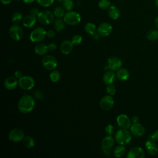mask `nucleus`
I'll list each match as a JSON object with an SVG mask.
<instances>
[{
  "label": "nucleus",
  "instance_id": "obj_1",
  "mask_svg": "<svg viewBox=\"0 0 158 158\" xmlns=\"http://www.w3.org/2000/svg\"><path fill=\"white\" fill-rule=\"evenodd\" d=\"M35 107L34 98L29 94H24L19 101L18 109L20 112L27 114L32 111Z\"/></svg>",
  "mask_w": 158,
  "mask_h": 158
},
{
  "label": "nucleus",
  "instance_id": "obj_2",
  "mask_svg": "<svg viewBox=\"0 0 158 158\" xmlns=\"http://www.w3.org/2000/svg\"><path fill=\"white\" fill-rule=\"evenodd\" d=\"M115 139L116 142L120 145H125L131 141V133L127 129H120L115 133Z\"/></svg>",
  "mask_w": 158,
  "mask_h": 158
},
{
  "label": "nucleus",
  "instance_id": "obj_3",
  "mask_svg": "<svg viewBox=\"0 0 158 158\" xmlns=\"http://www.w3.org/2000/svg\"><path fill=\"white\" fill-rule=\"evenodd\" d=\"M64 20L66 24L70 25H75L81 21L80 15L75 11H68L64 16Z\"/></svg>",
  "mask_w": 158,
  "mask_h": 158
},
{
  "label": "nucleus",
  "instance_id": "obj_4",
  "mask_svg": "<svg viewBox=\"0 0 158 158\" xmlns=\"http://www.w3.org/2000/svg\"><path fill=\"white\" fill-rule=\"evenodd\" d=\"M54 14L50 10L41 11L37 17L38 20L43 25H48L54 21Z\"/></svg>",
  "mask_w": 158,
  "mask_h": 158
},
{
  "label": "nucleus",
  "instance_id": "obj_5",
  "mask_svg": "<svg viewBox=\"0 0 158 158\" xmlns=\"http://www.w3.org/2000/svg\"><path fill=\"white\" fill-rule=\"evenodd\" d=\"M46 32L43 27H37L31 32L30 39L31 41L34 43L40 42L46 37Z\"/></svg>",
  "mask_w": 158,
  "mask_h": 158
},
{
  "label": "nucleus",
  "instance_id": "obj_6",
  "mask_svg": "<svg viewBox=\"0 0 158 158\" xmlns=\"http://www.w3.org/2000/svg\"><path fill=\"white\" fill-rule=\"evenodd\" d=\"M19 85L24 90H29L32 89L35 86V80L30 76H22L19 80Z\"/></svg>",
  "mask_w": 158,
  "mask_h": 158
},
{
  "label": "nucleus",
  "instance_id": "obj_7",
  "mask_svg": "<svg viewBox=\"0 0 158 158\" xmlns=\"http://www.w3.org/2000/svg\"><path fill=\"white\" fill-rule=\"evenodd\" d=\"M9 33L11 38L15 41L20 40L23 36V30L18 24H14L12 25L9 28Z\"/></svg>",
  "mask_w": 158,
  "mask_h": 158
},
{
  "label": "nucleus",
  "instance_id": "obj_8",
  "mask_svg": "<svg viewBox=\"0 0 158 158\" xmlns=\"http://www.w3.org/2000/svg\"><path fill=\"white\" fill-rule=\"evenodd\" d=\"M42 64L46 69L48 70H52L56 67L57 61L55 57L50 55H46L42 59Z\"/></svg>",
  "mask_w": 158,
  "mask_h": 158
},
{
  "label": "nucleus",
  "instance_id": "obj_9",
  "mask_svg": "<svg viewBox=\"0 0 158 158\" xmlns=\"http://www.w3.org/2000/svg\"><path fill=\"white\" fill-rule=\"evenodd\" d=\"M8 138L11 141L20 142L24 138V132L20 128H14L9 133Z\"/></svg>",
  "mask_w": 158,
  "mask_h": 158
},
{
  "label": "nucleus",
  "instance_id": "obj_10",
  "mask_svg": "<svg viewBox=\"0 0 158 158\" xmlns=\"http://www.w3.org/2000/svg\"><path fill=\"white\" fill-rule=\"evenodd\" d=\"M114 101L111 95H107L102 97L99 102L100 107L104 110L111 109L114 106Z\"/></svg>",
  "mask_w": 158,
  "mask_h": 158
},
{
  "label": "nucleus",
  "instance_id": "obj_11",
  "mask_svg": "<svg viewBox=\"0 0 158 158\" xmlns=\"http://www.w3.org/2000/svg\"><path fill=\"white\" fill-rule=\"evenodd\" d=\"M117 123L118 125L123 129H128L131 127V120L125 114H120L117 117Z\"/></svg>",
  "mask_w": 158,
  "mask_h": 158
},
{
  "label": "nucleus",
  "instance_id": "obj_12",
  "mask_svg": "<svg viewBox=\"0 0 158 158\" xmlns=\"http://www.w3.org/2000/svg\"><path fill=\"white\" fill-rule=\"evenodd\" d=\"M112 31V25L107 22L101 23L98 27V33L102 36H109Z\"/></svg>",
  "mask_w": 158,
  "mask_h": 158
},
{
  "label": "nucleus",
  "instance_id": "obj_13",
  "mask_svg": "<svg viewBox=\"0 0 158 158\" xmlns=\"http://www.w3.org/2000/svg\"><path fill=\"white\" fill-rule=\"evenodd\" d=\"M107 62H108V68L112 71L119 69L122 65V60L119 58H117L115 57L109 58L107 60Z\"/></svg>",
  "mask_w": 158,
  "mask_h": 158
},
{
  "label": "nucleus",
  "instance_id": "obj_14",
  "mask_svg": "<svg viewBox=\"0 0 158 158\" xmlns=\"http://www.w3.org/2000/svg\"><path fill=\"white\" fill-rule=\"evenodd\" d=\"M144 157V152L140 147H134L131 149L128 154V158H143Z\"/></svg>",
  "mask_w": 158,
  "mask_h": 158
},
{
  "label": "nucleus",
  "instance_id": "obj_15",
  "mask_svg": "<svg viewBox=\"0 0 158 158\" xmlns=\"http://www.w3.org/2000/svg\"><path fill=\"white\" fill-rule=\"evenodd\" d=\"M130 128L131 133L136 136H141L145 133L144 127L139 123H133Z\"/></svg>",
  "mask_w": 158,
  "mask_h": 158
},
{
  "label": "nucleus",
  "instance_id": "obj_16",
  "mask_svg": "<svg viewBox=\"0 0 158 158\" xmlns=\"http://www.w3.org/2000/svg\"><path fill=\"white\" fill-rule=\"evenodd\" d=\"M36 20H38L37 17L30 14L27 15L25 16V17L23 18L22 23L23 25L26 28H31L36 23Z\"/></svg>",
  "mask_w": 158,
  "mask_h": 158
},
{
  "label": "nucleus",
  "instance_id": "obj_17",
  "mask_svg": "<svg viewBox=\"0 0 158 158\" xmlns=\"http://www.w3.org/2000/svg\"><path fill=\"white\" fill-rule=\"evenodd\" d=\"M146 149L148 152L152 156H155L158 152V146L156 144L155 141L152 139L147 141L145 143Z\"/></svg>",
  "mask_w": 158,
  "mask_h": 158
},
{
  "label": "nucleus",
  "instance_id": "obj_18",
  "mask_svg": "<svg viewBox=\"0 0 158 158\" xmlns=\"http://www.w3.org/2000/svg\"><path fill=\"white\" fill-rule=\"evenodd\" d=\"M18 84L19 81L15 77H9L4 80V82L5 88L8 90H12L15 89Z\"/></svg>",
  "mask_w": 158,
  "mask_h": 158
},
{
  "label": "nucleus",
  "instance_id": "obj_19",
  "mask_svg": "<svg viewBox=\"0 0 158 158\" xmlns=\"http://www.w3.org/2000/svg\"><path fill=\"white\" fill-rule=\"evenodd\" d=\"M73 44L72 41H69L68 40H64L60 44V51L64 54H69L72 50Z\"/></svg>",
  "mask_w": 158,
  "mask_h": 158
},
{
  "label": "nucleus",
  "instance_id": "obj_20",
  "mask_svg": "<svg viewBox=\"0 0 158 158\" xmlns=\"http://www.w3.org/2000/svg\"><path fill=\"white\" fill-rule=\"evenodd\" d=\"M115 141L111 135H107L101 141V146L102 149H110L114 144Z\"/></svg>",
  "mask_w": 158,
  "mask_h": 158
},
{
  "label": "nucleus",
  "instance_id": "obj_21",
  "mask_svg": "<svg viewBox=\"0 0 158 158\" xmlns=\"http://www.w3.org/2000/svg\"><path fill=\"white\" fill-rule=\"evenodd\" d=\"M109 16L113 20H116L118 19L120 16V10L115 6L111 5L107 10Z\"/></svg>",
  "mask_w": 158,
  "mask_h": 158
},
{
  "label": "nucleus",
  "instance_id": "obj_22",
  "mask_svg": "<svg viewBox=\"0 0 158 158\" xmlns=\"http://www.w3.org/2000/svg\"><path fill=\"white\" fill-rule=\"evenodd\" d=\"M34 50L35 53L39 56H44L49 51L48 46L41 43L36 44L34 48Z\"/></svg>",
  "mask_w": 158,
  "mask_h": 158
},
{
  "label": "nucleus",
  "instance_id": "obj_23",
  "mask_svg": "<svg viewBox=\"0 0 158 158\" xmlns=\"http://www.w3.org/2000/svg\"><path fill=\"white\" fill-rule=\"evenodd\" d=\"M116 78V74H115L112 70V71H107L103 75L102 80L105 84L109 85L113 83Z\"/></svg>",
  "mask_w": 158,
  "mask_h": 158
},
{
  "label": "nucleus",
  "instance_id": "obj_24",
  "mask_svg": "<svg viewBox=\"0 0 158 158\" xmlns=\"http://www.w3.org/2000/svg\"><path fill=\"white\" fill-rule=\"evenodd\" d=\"M130 77V73L128 70L124 68H120L116 73V77L121 81L127 80Z\"/></svg>",
  "mask_w": 158,
  "mask_h": 158
},
{
  "label": "nucleus",
  "instance_id": "obj_25",
  "mask_svg": "<svg viewBox=\"0 0 158 158\" xmlns=\"http://www.w3.org/2000/svg\"><path fill=\"white\" fill-rule=\"evenodd\" d=\"M85 31L91 35H94L96 32H98V28L95 24L91 23V22H88L85 24Z\"/></svg>",
  "mask_w": 158,
  "mask_h": 158
},
{
  "label": "nucleus",
  "instance_id": "obj_26",
  "mask_svg": "<svg viewBox=\"0 0 158 158\" xmlns=\"http://www.w3.org/2000/svg\"><path fill=\"white\" fill-rule=\"evenodd\" d=\"M65 27V22L64 19H61L60 18H57L54 20V28L56 31L60 32L62 31Z\"/></svg>",
  "mask_w": 158,
  "mask_h": 158
},
{
  "label": "nucleus",
  "instance_id": "obj_27",
  "mask_svg": "<svg viewBox=\"0 0 158 158\" xmlns=\"http://www.w3.org/2000/svg\"><path fill=\"white\" fill-rule=\"evenodd\" d=\"M23 140V144L27 148L31 149L34 147L35 143L34 139L31 136H27L24 137Z\"/></svg>",
  "mask_w": 158,
  "mask_h": 158
},
{
  "label": "nucleus",
  "instance_id": "obj_28",
  "mask_svg": "<svg viewBox=\"0 0 158 158\" xmlns=\"http://www.w3.org/2000/svg\"><path fill=\"white\" fill-rule=\"evenodd\" d=\"M126 152V149L123 145H120L116 147L114 151V155L115 157H122Z\"/></svg>",
  "mask_w": 158,
  "mask_h": 158
},
{
  "label": "nucleus",
  "instance_id": "obj_29",
  "mask_svg": "<svg viewBox=\"0 0 158 158\" xmlns=\"http://www.w3.org/2000/svg\"><path fill=\"white\" fill-rule=\"evenodd\" d=\"M146 38L149 41H155L158 40V30H151L146 34Z\"/></svg>",
  "mask_w": 158,
  "mask_h": 158
},
{
  "label": "nucleus",
  "instance_id": "obj_30",
  "mask_svg": "<svg viewBox=\"0 0 158 158\" xmlns=\"http://www.w3.org/2000/svg\"><path fill=\"white\" fill-rule=\"evenodd\" d=\"M65 9L64 7H61V6H57L56 7L54 10V16L57 18H61V17H63L64 16V15L65 14Z\"/></svg>",
  "mask_w": 158,
  "mask_h": 158
},
{
  "label": "nucleus",
  "instance_id": "obj_31",
  "mask_svg": "<svg viewBox=\"0 0 158 158\" xmlns=\"http://www.w3.org/2000/svg\"><path fill=\"white\" fill-rule=\"evenodd\" d=\"M23 20L22 14L19 12H15L12 14V21L14 24H19Z\"/></svg>",
  "mask_w": 158,
  "mask_h": 158
},
{
  "label": "nucleus",
  "instance_id": "obj_32",
  "mask_svg": "<svg viewBox=\"0 0 158 158\" xmlns=\"http://www.w3.org/2000/svg\"><path fill=\"white\" fill-rule=\"evenodd\" d=\"M49 78L51 81L52 82H57L60 80V73L58 70H54L51 72L49 75Z\"/></svg>",
  "mask_w": 158,
  "mask_h": 158
},
{
  "label": "nucleus",
  "instance_id": "obj_33",
  "mask_svg": "<svg viewBox=\"0 0 158 158\" xmlns=\"http://www.w3.org/2000/svg\"><path fill=\"white\" fill-rule=\"evenodd\" d=\"M63 7L67 11H71L74 7V2L73 0H64L62 2Z\"/></svg>",
  "mask_w": 158,
  "mask_h": 158
},
{
  "label": "nucleus",
  "instance_id": "obj_34",
  "mask_svg": "<svg viewBox=\"0 0 158 158\" xmlns=\"http://www.w3.org/2000/svg\"><path fill=\"white\" fill-rule=\"evenodd\" d=\"M111 6V2L109 0H100L98 3V6L101 9H108Z\"/></svg>",
  "mask_w": 158,
  "mask_h": 158
},
{
  "label": "nucleus",
  "instance_id": "obj_35",
  "mask_svg": "<svg viewBox=\"0 0 158 158\" xmlns=\"http://www.w3.org/2000/svg\"><path fill=\"white\" fill-rule=\"evenodd\" d=\"M54 1V0H36L38 4L40 6L44 7L51 6L53 4Z\"/></svg>",
  "mask_w": 158,
  "mask_h": 158
},
{
  "label": "nucleus",
  "instance_id": "obj_36",
  "mask_svg": "<svg viewBox=\"0 0 158 158\" xmlns=\"http://www.w3.org/2000/svg\"><path fill=\"white\" fill-rule=\"evenodd\" d=\"M106 91L109 95H111V96L114 95L116 92V87L112 83L107 85L106 88Z\"/></svg>",
  "mask_w": 158,
  "mask_h": 158
},
{
  "label": "nucleus",
  "instance_id": "obj_37",
  "mask_svg": "<svg viewBox=\"0 0 158 158\" xmlns=\"http://www.w3.org/2000/svg\"><path fill=\"white\" fill-rule=\"evenodd\" d=\"M72 42L75 45H78L82 42V36L79 35H75L72 38Z\"/></svg>",
  "mask_w": 158,
  "mask_h": 158
},
{
  "label": "nucleus",
  "instance_id": "obj_38",
  "mask_svg": "<svg viewBox=\"0 0 158 158\" xmlns=\"http://www.w3.org/2000/svg\"><path fill=\"white\" fill-rule=\"evenodd\" d=\"M105 131L107 135H112L114 132V127L112 125L109 124L105 128Z\"/></svg>",
  "mask_w": 158,
  "mask_h": 158
},
{
  "label": "nucleus",
  "instance_id": "obj_39",
  "mask_svg": "<svg viewBox=\"0 0 158 158\" xmlns=\"http://www.w3.org/2000/svg\"><path fill=\"white\" fill-rule=\"evenodd\" d=\"M33 96L37 99H41L43 97V93L41 90H36L33 93Z\"/></svg>",
  "mask_w": 158,
  "mask_h": 158
},
{
  "label": "nucleus",
  "instance_id": "obj_40",
  "mask_svg": "<svg viewBox=\"0 0 158 158\" xmlns=\"http://www.w3.org/2000/svg\"><path fill=\"white\" fill-rule=\"evenodd\" d=\"M150 139L154 140V141H158V129L153 132V133L150 136Z\"/></svg>",
  "mask_w": 158,
  "mask_h": 158
},
{
  "label": "nucleus",
  "instance_id": "obj_41",
  "mask_svg": "<svg viewBox=\"0 0 158 158\" xmlns=\"http://www.w3.org/2000/svg\"><path fill=\"white\" fill-rule=\"evenodd\" d=\"M48 50L50 51H55L57 49V45L56 43H49L48 45Z\"/></svg>",
  "mask_w": 158,
  "mask_h": 158
},
{
  "label": "nucleus",
  "instance_id": "obj_42",
  "mask_svg": "<svg viewBox=\"0 0 158 158\" xmlns=\"http://www.w3.org/2000/svg\"><path fill=\"white\" fill-rule=\"evenodd\" d=\"M40 12L39 9H38V8H36V7H33V8H32V9H31V14L32 15L36 16V17H38V14H40Z\"/></svg>",
  "mask_w": 158,
  "mask_h": 158
},
{
  "label": "nucleus",
  "instance_id": "obj_43",
  "mask_svg": "<svg viewBox=\"0 0 158 158\" xmlns=\"http://www.w3.org/2000/svg\"><path fill=\"white\" fill-rule=\"evenodd\" d=\"M46 36L48 37V38H54L55 36V32L54 30H48L47 32H46Z\"/></svg>",
  "mask_w": 158,
  "mask_h": 158
},
{
  "label": "nucleus",
  "instance_id": "obj_44",
  "mask_svg": "<svg viewBox=\"0 0 158 158\" xmlns=\"http://www.w3.org/2000/svg\"><path fill=\"white\" fill-rule=\"evenodd\" d=\"M14 75L15 77L17 78H20L22 77V73L21 71L20 70H17L14 73Z\"/></svg>",
  "mask_w": 158,
  "mask_h": 158
},
{
  "label": "nucleus",
  "instance_id": "obj_45",
  "mask_svg": "<svg viewBox=\"0 0 158 158\" xmlns=\"http://www.w3.org/2000/svg\"><path fill=\"white\" fill-rule=\"evenodd\" d=\"M139 119L138 116L135 115L131 118V122H133V123H139Z\"/></svg>",
  "mask_w": 158,
  "mask_h": 158
},
{
  "label": "nucleus",
  "instance_id": "obj_46",
  "mask_svg": "<svg viewBox=\"0 0 158 158\" xmlns=\"http://www.w3.org/2000/svg\"><path fill=\"white\" fill-rule=\"evenodd\" d=\"M0 1H1V3L4 5L9 4L12 2V0H0Z\"/></svg>",
  "mask_w": 158,
  "mask_h": 158
},
{
  "label": "nucleus",
  "instance_id": "obj_47",
  "mask_svg": "<svg viewBox=\"0 0 158 158\" xmlns=\"http://www.w3.org/2000/svg\"><path fill=\"white\" fill-rule=\"evenodd\" d=\"M35 0H23V1L26 4H31L33 3Z\"/></svg>",
  "mask_w": 158,
  "mask_h": 158
},
{
  "label": "nucleus",
  "instance_id": "obj_48",
  "mask_svg": "<svg viewBox=\"0 0 158 158\" xmlns=\"http://www.w3.org/2000/svg\"><path fill=\"white\" fill-rule=\"evenodd\" d=\"M154 23H155V26L156 27V28L158 29V15L156 17L155 20H154Z\"/></svg>",
  "mask_w": 158,
  "mask_h": 158
},
{
  "label": "nucleus",
  "instance_id": "obj_49",
  "mask_svg": "<svg viewBox=\"0 0 158 158\" xmlns=\"http://www.w3.org/2000/svg\"><path fill=\"white\" fill-rule=\"evenodd\" d=\"M155 5L157 7H158V0H155Z\"/></svg>",
  "mask_w": 158,
  "mask_h": 158
},
{
  "label": "nucleus",
  "instance_id": "obj_50",
  "mask_svg": "<svg viewBox=\"0 0 158 158\" xmlns=\"http://www.w3.org/2000/svg\"><path fill=\"white\" fill-rule=\"evenodd\" d=\"M57 1H58L59 2H63L64 0H57Z\"/></svg>",
  "mask_w": 158,
  "mask_h": 158
}]
</instances>
